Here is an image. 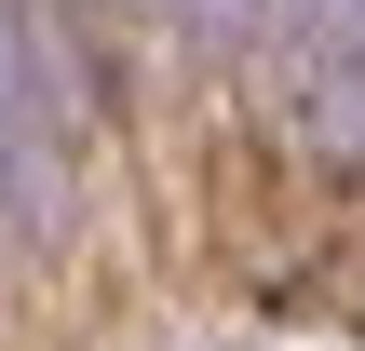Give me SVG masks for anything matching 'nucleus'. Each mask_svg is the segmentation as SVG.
<instances>
[{"mask_svg": "<svg viewBox=\"0 0 365 351\" xmlns=\"http://www.w3.org/2000/svg\"><path fill=\"white\" fill-rule=\"evenodd\" d=\"M81 149V41L0 0V243L54 230V176Z\"/></svg>", "mask_w": 365, "mask_h": 351, "instance_id": "f257e3e1", "label": "nucleus"}, {"mask_svg": "<svg viewBox=\"0 0 365 351\" xmlns=\"http://www.w3.org/2000/svg\"><path fill=\"white\" fill-rule=\"evenodd\" d=\"M163 14H190L217 54H257V27H271V0H163Z\"/></svg>", "mask_w": 365, "mask_h": 351, "instance_id": "f03ea898", "label": "nucleus"}]
</instances>
